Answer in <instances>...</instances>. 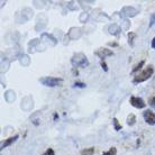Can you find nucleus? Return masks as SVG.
<instances>
[{
	"label": "nucleus",
	"mask_w": 155,
	"mask_h": 155,
	"mask_svg": "<svg viewBox=\"0 0 155 155\" xmlns=\"http://www.w3.org/2000/svg\"><path fill=\"white\" fill-rule=\"evenodd\" d=\"M94 55L98 56L99 58H101V60H104V58H107V56H111V55H114V52L111 50H109V48L101 47V48H98V50L94 52Z\"/></svg>",
	"instance_id": "obj_5"
},
{
	"label": "nucleus",
	"mask_w": 155,
	"mask_h": 155,
	"mask_svg": "<svg viewBox=\"0 0 155 155\" xmlns=\"http://www.w3.org/2000/svg\"><path fill=\"white\" fill-rule=\"evenodd\" d=\"M127 124L128 126H134L136 124V116L134 114H129V116L127 117Z\"/></svg>",
	"instance_id": "obj_11"
},
{
	"label": "nucleus",
	"mask_w": 155,
	"mask_h": 155,
	"mask_svg": "<svg viewBox=\"0 0 155 155\" xmlns=\"http://www.w3.org/2000/svg\"><path fill=\"white\" fill-rule=\"evenodd\" d=\"M153 74H154V68H153V65H148L147 68L144 69L140 73L135 75V78L133 79V83H134V84H137V83L146 81V80H148Z\"/></svg>",
	"instance_id": "obj_1"
},
{
	"label": "nucleus",
	"mask_w": 155,
	"mask_h": 155,
	"mask_svg": "<svg viewBox=\"0 0 155 155\" xmlns=\"http://www.w3.org/2000/svg\"><path fill=\"white\" fill-rule=\"evenodd\" d=\"M18 137H19V135H15L12 136V137H9V138H7V140H5L2 143H1V146H0V148L1 150H4V148L8 147V146H10L12 143H15L16 140H18Z\"/></svg>",
	"instance_id": "obj_8"
},
{
	"label": "nucleus",
	"mask_w": 155,
	"mask_h": 155,
	"mask_svg": "<svg viewBox=\"0 0 155 155\" xmlns=\"http://www.w3.org/2000/svg\"><path fill=\"white\" fill-rule=\"evenodd\" d=\"M102 155H117V148L116 147H111L109 148L107 152H104Z\"/></svg>",
	"instance_id": "obj_16"
},
{
	"label": "nucleus",
	"mask_w": 155,
	"mask_h": 155,
	"mask_svg": "<svg viewBox=\"0 0 155 155\" xmlns=\"http://www.w3.org/2000/svg\"><path fill=\"white\" fill-rule=\"evenodd\" d=\"M152 48H155V37L153 39H152V44H151Z\"/></svg>",
	"instance_id": "obj_22"
},
{
	"label": "nucleus",
	"mask_w": 155,
	"mask_h": 155,
	"mask_svg": "<svg viewBox=\"0 0 155 155\" xmlns=\"http://www.w3.org/2000/svg\"><path fill=\"white\" fill-rule=\"evenodd\" d=\"M73 87H74V88H85V87H87V84H85V83H83V82H74Z\"/></svg>",
	"instance_id": "obj_17"
},
{
	"label": "nucleus",
	"mask_w": 155,
	"mask_h": 155,
	"mask_svg": "<svg viewBox=\"0 0 155 155\" xmlns=\"http://www.w3.org/2000/svg\"><path fill=\"white\" fill-rule=\"evenodd\" d=\"M120 29L121 28L117 25V24H111L110 26H109V33L114 36H118L120 34Z\"/></svg>",
	"instance_id": "obj_9"
},
{
	"label": "nucleus",
	"mask_w": 155,
	"mask_h": 155,
	"mask_svg": "<svg viewBox=\"0 0 155 155\" xmlns=\"http://www.w3.org/2000/svg\"><path fill=\"white\" fill-rule=\"evenodd\" d=\"M129 102L133 107H135L137 109H143L146 107V102L142 99L140 97H135V96H132L130 99H129Z\"/></svg>",
	"instance_id": "obj_4"
},
{
	"label": "nucleus",
	"mask_w": 155,
	"mask_h": 155,
	"mask_svg": "<svg viewBox=\"0 0 155 155\" xmlns=\"http://www.w3.org/2000/svg\"><path fill=\"white\" fill-rule=\"evenodd\" d=\"M155 24V12L151 16V19H150V27H152Z\"/></svg>",
	"instance_id": "obj_20"
},
{
	"label": "nucleus",
	"mask_w": 155,
	"mask_h": 155,
	"mask_svg": "<svg viewBox=\"0 0 155 155\" xmlns=\"http://www.w3.org/2000/svg\"><path fill=\"white\" fill-rule=\"evenodd\" d=\"M148 105L151 106L152 108H155V94L153 97L150 98V100H148Z\"/></svg>",
	"instance_id": "obj_18"
},
{
	"label": "nucleus",
	"mask_w": 155,
	"mask_h": 155,
	"mask_svg": "<svg viewBox=\"0 0 155 155\" xmlns=\"http://www.w3.org/2000/svg\"><path fill=\"white\" fill-rule=\"evenodd\" d=\"M101 68L104 69V71H105V72H107V71H108V66H107V64H106V63L104 62V61L101 62Z\"/></svg>",
	"instance_id": "obj_21"
},
{
	"label": "nucleus",
	"mask_w": 155,
	"mask_h": 155,
	"mask_svg": "<svg viewBox=\"0 0 155 155\" xmlns=\"http://www.w3.org/2000/svg\"><path fill=\"white\" fill-rule=\"evenodd\" d=\"M108 45H110V46H117V43H108Z\"/></svg>",
	"instance_id": "obj_23"
},
{
	"label": "nucleus",
	"mask_w": 155,
	"mask_h": 155,
	"mask_svg": "<svg viewBox=\"0 0 155 155\" xmlns=\"http://www.w3.org/2000/svg\"><path fill=\"white\" fill-rule=\"evenodd\" d=\"M39 82L45 87H56V85H61V83L63 82L62 78H54V77H43L39 78Z\"/></svg>",
	"instance_id": "obj_3"
},
{
	"label": "nucleus",
	"mask_w": 155,
	"mask_h": 155,
	"mask_svg": "<svg viewBox=\"0 0 155 155\" xmlns=\"http://www.w3.org/2000/svg\"><path fill=\"white\" fill-rule=\"evenodd\" d=\"M5 97H6V100H7L8 102H12V101L15 100L16 96H15V92H14V91L9 90V91H7V92H6Z\"/></svg>",
	"instance_id": "obj_10"
},
{
	"label": "nucleus",
	"mask_w": 155,
	"mask_h": 155,
	"mask_svg": "<svg viewBox=\"0 0 155 155\" xmlns=\"http://www.w3.org/2000/svg\"><path fill=\"white\" fill-rule=\"evenodd\" d=\"M113 124H114V128H115V130H117V132H119L120 129H121V125L119 124V121H118V119L117 118H114L113 119Z\"/></svg>",
	"instance_id": "obj_15"
},
{
	"label": "nucleus",
	"mask_w": 155,
	"mask_h": 155,
	"mask_svg": "<svg viewBox=\"0 0 155 155\" xmlns=\"http://www.w3.org/2000/svg\"><path fill=\"white\" fill-rule=\"evenodd\" d=\"M94 153V147H88L81 151V155H93Z\"/></svg>",
	"instance_id": "obj_13"
},
{
	"label": "nucleus",
	"mask_w": 155,
	"mask_h": 155,
	"mask_svg": "<svg viewBox=\"0 0 155 155\" xmlns=\"http://www.w3.org/2000/svg\"><path fill=\"white\" fill-rule=\"evenodd\" d=\"M144 64H145V61H144V60H142L140 63H137V64H136V65L133 68L132 72H133V73H135V72H137L138 70H140V69H142V66H143Z\"/></svg>",
	"instance_id": "obj_14"
},
{
	"label": "nucleus",
	"mask_w": 155,
	"mask_h": 155,
	"mask_svg": "<svg viewBox=\"0 0 155 155\" xmlns=\"http://www.w3.org/2000/svg\"><path fill=\"white\" fill-rule=\"evenodd\" d=\"M137 15V10L134 7H124L120 12V16L121 17H134Z\"/></svg>",
	"instance_id": "obj_7"
},
{
	"label": "nucleus",
	"mask_w": 155,
	"mask_h": 155,
	"mask_svg": "<svg viewBox=\"0 0 155 155\" xmlns=\"http://www.w3.org/2000/svg\"><path fill=\"white\" fill-rule=\"evenodd\" d=\"M143 117L148 125H151V126L155 125V113H153L152 110L147 109V110L143 111Z\"/></svg>",
	"instance_id": "obj_6"
},
{
	"label": "nucleus",
	"mask_w": 155,
	"mask_h": 155,
	"mask_svg": "<svg viewBox=\"0 0 155 155\" xmlns=\"http://www.w3.org/2000/svg\"><path fill=\"white\" fill-rule=\"evenodd\" d=\"M71 64L74 68H87L89 65V61L83 53H75L71 58Z\"/></svg>",
	"instance_id": "obj_2"
},
{
	"label": "nucleus",
	"mask_w": 155,
	"mask_h": 155,
	"mask_svg": "<svg viewBox=\"0 0 155 155\" xmlns=\"http://www.w3.org/2000/svg\"><path fill=\"white\" fill-rule=\"evenodd\" d=\"M43 155H55V152L53 148H47L46 151H45V153Z\"/></svg>",
	"instance_id": "obj_19"
},
{
	"label": "nucleus",
	"mask_w": 155,
	"mask_h": 155,
	"mask_svg": "<svg viewBox=\"0 0 155 155\" xmlns=\"http://www.w3.org/2000/svg\"><path fill=\"white\" fill-rule=\"evenodd\" d=\"M136 36L137 35H136L135 33H133V31H129V33H128V44H129L130 46L134 45V41H135Z\"/></svg>",
	"instance_id": "obj_12"
}]
</instances>
